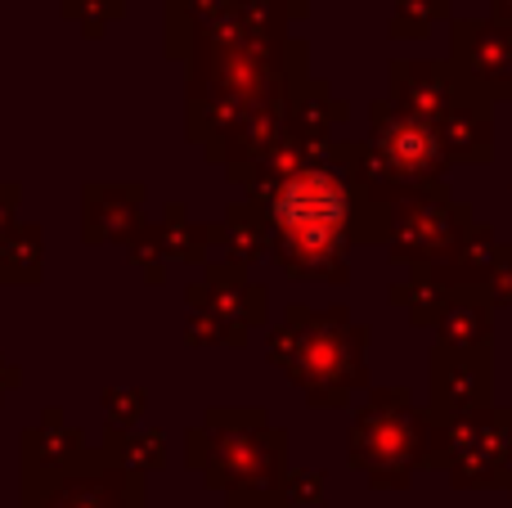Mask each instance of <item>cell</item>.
<instances>
[{
    "label": "cell",
    "instance_id": "obj_1",
    "mask_svg": "<svg viewBox=\"0 0 512 508\" xmlns=\"http://www.w3.org/2000/svg\"><path fill=\"white\" fill-rule=\"evenodd\" d=\"M274 252L292 275L342 279L346 275V234L355 230V185L333 167L301 162L283 171L270 194Z\"/></svg>",
    "mask_w": 512,
    "mask_h": 508
},
{
    "label": "cell",
    "instance_id": "obj_2",
    "mask_svg": "<svg viewBox=\"0 0 512 508\" xmlns=\"http://www.w3.org/2000/svg\"><path fill=\"white\" fill-rule=\"evenodd\" d=\"M360 351H364L360 324H346L342 311H328V315L292 311V329H283L274 338V356L306 387L315 405L346 401V392L364 378Z\"/></svg>",
    "mask_w": 512,
    "mask_h": 508
},
{
    "label": "cell",
    "instance_id": "obj_3",
    "mask_svg": "<svg viewBox=\"0 0 512 508\" xmlns=\"http://www.w3.org/2000/svg\"><path fill=\"white\" fill-rule=\"evenodd\" d=\"M445 167H450V153H445L436 122H427V117L409 113L400 104L373 108V153L369 171L360 176L369 194L373 185H400L409 194H432Z\"/></svg>",
    "mask_w": 512,
    "mask_h": 508
},
{
    "label": "cell",
    "instance_id": "obj_4",
    "mask_svg": "<svg viewBox=\"0 0 512 508\" xmlns=\"http://www.w3.org/2000/svg\"><path fill=\"white\" fill-rule=\"evenodd\" d=\"M423 441V414L409 410L405 392H378L369 401V410L360 414L351 437V459L364 464L373 477H382L387 468L414 464V450Z\"/></svg>",
    "mask_w": 512,
    "mask_h": 508
},
{
    "label": "cell",
    "instance_id": "obj_5",
    "mask_svg": "<svg viewBox=\"0 0 512 508\" xmlns=\"http://www.w3.org/2000/svg\"><path fill=\"white\" fill-rule=\"evenodd\" d=\"M396 230V261H436L445 252H454L459 239H468V207H450L441 194H432V203L418 198L400 212Z\"/></svg>",
    "mask_w": 512,
    "mask_h": 508
},
{
    "label": "cell",
    "instance_id": "obj_6",
    "mask_svg": "<svg viewBox=\"0 0 512 508\" xmlns=\"http://www.w3.org/2000/svg\"><path fill=\"white\" fill-rule=\"evenodd\" d=\"M450 450H454V468H459V482H468V473L499 477L508 450H512V428L499 410H468L454 414L450 423Z\"/></svg>",
    "mask_w": 512,
    "mask_h": 508
},
{
    "label": "cell",
    "instance_id": "obj_7",
    "mask_svg": "<svg viewBox=\"0 0 512 508\" xmlns=\"http://www.w3.org/2000/svg\"><path fill=\"white\" fill-rule=\"evenodd\" d=\"M459 45H454V59L463 63L472 81H486L490 95H508L512 90V32H499L495 23H459Z\"/></svg>",
    "mask_w": 512,
    "mask_h": 508
},
{
    "label": "cell",
    "instance_id": "obj_8",
    "mask_svg": "<svg viewBox=\"0 0 512 508\" xmlns=\"http://www.w3.org/2000/svg\"><path fill=\"white\" fill-rule=\"evenodd\" d=\"M486 396H490L486 347H463V365H445V356H436V410H445V419L481 410Z\"/></svg>",
    "mask_w": 512,
    "mask_h": 508
},
{
    "label": "cell",
    "instance_id": "obj_9",
    "mask_svg": "<svg viewBox=\"0 0 512 508\" xmlns=\"http://www.w3.org/2000/svg\"><path fill=\"white\" fill-rule=\"evenodd\" d=\"M45 508H135V495L117 477H86V482H63Z\"/></svg>",
    "mask_w": 512,
    "mask_h": 508
},
{
    "label": "cell",
    "instance_id": "obj_10",
    "mask_svg": "<svg viewBox=\"0 0 512 508\" xmlns=\"http://www.w3.org/2000/svg\"><path fill=\"white\" fill-rule=\"evenodd\" d=\"M486 306L481 302H468V297H454L445 302V315H441V338L450 347H486Z\"/></svg>",
    "mask_w": 512,
    "mask_h": 508
},
{
    "label": "cell",
    "instance_id": "obj_11",
    "mask_svg": "<svg viewBox=\"0 0 512 508\" xmlns=\"http://www.w3.org/2000/svg\"><path fill=\"white\" fill-rule=\"evenodd\" d=\"M495 23H512V0H495Z\"/></svg>",
    "mask_w": 512,
    "mask_h": 508
}]
</instances>
